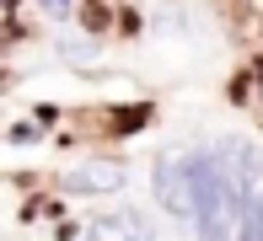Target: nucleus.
I'll return each mask as SVG.
<instances>
[{"mask_svg":"<svg viewBox=\"0 0 263 241\" xmlns=\"http://www.w3.org/2000/svg\"><path fill=\"white\" fill-rule=\"evenodd\" d=\"M129 183V166L118 161V155H91V161H81L76 172L65 177L70 193H81V198H102V193H118Z\"/></svg>","mask_w":263,"mask_h":241,"instance_id":"obj_2","label":"nucleus"},{"mask_svg":"<svg viewBox=\"0 0 263 241\" xmlns=\"http://www.w3.org/2000/svg\"><path fill=\"white\" fill-rule=\"evenodd\" d=\"M38 11H49L54 22H65L70 16V0H38Z\"/></svg>","mask_w":263,"mask_h":241,"instance_id":"obj_6","label":"nucleus"},{"mask_svg":"<svg viewBox=\"0 0 263 241\" xmlns=\"http://www.w3.org/2000/svg\"><path fill=\"white\" fill-rule=\"evenodd\" d=\"M156 204L172 214V220L194 225V172H188V150L156 161Z\"/></svg>","mask_w":263,"mask_h":241,"instance_id":"obj_1","label":"nucleus"},{"mask_svg":"<svg viewBox=\"0 0 263 241\" xmlns=\"http://www.w3.org/2000/svg\"><path fill=\"white\" fill-rule=\"evenodd\" d=\"M220 150H226V161H231L236 183H242L247 193H263V155H258V145L253 139H226Z\"/></svg>","mask_w":263,"mask_h":241,"instance_id":"obj_4","label":"nucleus"},{"mask_svg":"<svg viewBox=\"0 0 263 241\" xmlns=\"http://www.w3.org/2000/svg\"><path fill=\"white\" fill-rule=\"evenodd\" d=\"M236 241H263V193H253L242 209V231H236Z\"/></svg>","mask_w":263,"mask_h":241,"instance_id":"obj_5","label":"nucleus"},{"mask_svg":"<svg viewBox=\"0 0 263 241\" xmlns=\"http://www.w3.org/2000/svg\"><path fill=\"white\" fill-rule=\"evenodd\" d=\"M81 241H156V231H151V220H145L140 209H118V214L91 220Z\"/></svg>","mask_w":263,"mask_h":241,"instance_id":"obj_3","label":"nucleus"}]
</instances>
